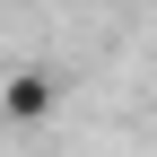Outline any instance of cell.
<instances>
[{
  "instance_id": "1",
  "label": "cell",
  "mask_w": 157,
  "mask_h": 157,
  "mask_svg": "<svg viewBox=\"0 0 157 157\" xmlns=\"http://www.w3.org/2000/svg\"><path fill=\"white\" fill-rule=\"evenodd\" d=\"M0 105H9V122H44V113L61 105V78H52V70H9Z\"/></svg>"
}]
</instances>
